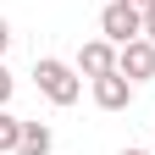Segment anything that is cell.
<instances>
[{
    "instance_id": "cell-1",
    "label": "cell",
    "mask_w": 155,
    "mask_h": 155,
    "mask_svg": "<svg viewBox=\"0 0 155 155\" xmlns=\"http://www.w3.org/2000/svg\"><path fill=\"white\" fill-rule=\"evenodd\" d=\"M33 83H39V94H45L50 105H78V94H83L78 67L55 61V55H39V61H33Z\"/></svg>"
},
{
    "instance_id": "cell-2",
    "label": "cell",
    "mask_w": 155,
    "mask_h": 155,
    "mask_svg": "<svg viewBox=\"0 0 155 155\" xmlns=\"http://www.w3.org/2000/svg\"><path fill=\"white\" fill-rule=\"evenodd\" d=\"M100 39H111L116 50L133 45V39H144V17L127 6V0H111V6L100 11Z\"/></svg>"
},
{
    "instance_id": "cell-3",
    "label": "cell",
    "mask_w": 155,
    "mask_h": 155,
    "mask_svg": "<svg viewBox=\"0 0 155 155\" xmlns=\"http://www.w3.org/2000/svg\"><path fill=\"white\" fill-rule=\"evenodd\" d=\"M116 72L133 78V83H150L155 78V39H133V45L116 50Z\"/></svg>"
},
{
    "instance_id": "cell-4",
    "label": "cell",
    "mask_w": 155,
    "mask_h": 155,
    "mask_svg": "<svg viewBox=\"0 0 155 155\" xmlns=\"http://www.w3.org/2000/svg\"><path fill=\"white\" fill-rule=\"evenodd\" d=\"M133 78H122V72H105V78H94V105L100 111H127L133 105Z\"/></svg>"
},
{
    "instance_id": "cell-5",
    "label": "cell",
    "mask_w": 155,
    "mask_h": 155,
    "mask_svg": "<svg viewBox=\"0 0 155 155\" xmlns=\"http://www.w3.org/2000/svg\"><path fill=\"white\" fill-rule=\"evenodd\" d=\"M78 72H83L89 83L105 78V72H116V45H111V39H89V45L78 50Z\"/></svg>"
},
{
    "instance_id": "cell-6",
    "label": "cell",
    "mask_w": 155,
    "mask_h": 155,
    "mask_svg": "<svg viewBox=\"0 0 155 155\" xmlns=\"http://www.w3.org/2000/svg\"><path fill=\"white\" fill-rule=\"evenodd\" d=\"M50 150H55V133H50V122H22L17 155H50Z\"/></svg>"
},
{
    "instance_id": "cell-7",
    "label": "cell",
    "mask_w": 155,
    "mask_h": 155,
    "mask_svg": "<svg viewBox=\"0 0 155 155\" xmlns=\"http://www.w3.org/2000/svg\"><path fill=\"white\" fill-rule=\"evenodd\" d=\"M17 139H22V122L11 111H0V155H17Z\"/></svg>"
},
{
    "instance_id": "cell-8",
    "label": "cell",
    "mask_w": 155,
    "mask_h": 155,
    "mask_svg": "<svg viewBox=\"0 0 155 155\" xmlns=\"http://www.w3.org/2000/svg\"><path fill=\"white\" fill-rule=\"evenodd\" d=\"M11 94H17V78L6 72V61H0V111H6V105H11Z\"/></svg>"
},
{
    "instance_id": "cell-9",
    "label": "cell",
    "mask_w": 155,
    "mask_h": 155,
    "mask_svg": "<svg viewBox=\"0 0 155 155\" xmlns=\"http://www.w3.org/2000/svg\"><path fill=\"white\" fill-rule=\"evenodd\" d=\"M6 50H11V22L0 17V55H6Z\"/></svg>"
},
{
    "instance_id": "cell-10",
    "label": "cell",
    "mask_w": 155,
    "mask_h": 155,
    "mask_svg": "<svg viewBox=\"0 0 155 155\" xmlns=\"http://www.w3.org/2000/svg\"><path fill=\"white\" fill-rule=\"evenodd\" d=\"M127 6L139 11V17H155V0H127Z\"/></svg>"
},
{
    "instance_id": "cell-11",
    "label": "cell",
    "mask_w": 155,
    "mask_h": 155,
    "mask_svg": "<svg viewBox=\"0 0 155 155\" xmlns=\"http://www.w3.org/2000/svg\"><path fill=\"white\" fill-rule=\"evenodd\" d=\"M144 39H155V17H144Z\"/></svg>"
},
{
    "instance_id": "cell-12",
    "label": "cell",
    "mask_w": 155,
    "mask_h": 155,
    "mask_svg": "<svg viewBox=\"0 0 155 155\" xmlns=\"http://www.w3.org/2000/svg\"><path fill=\"white\" fill-rule=\"evenodd\" d=\"M122 155H150V150H133V144H127V150H122Z\"/></svg>"
}]
</instances>
